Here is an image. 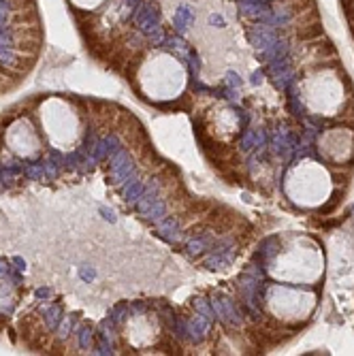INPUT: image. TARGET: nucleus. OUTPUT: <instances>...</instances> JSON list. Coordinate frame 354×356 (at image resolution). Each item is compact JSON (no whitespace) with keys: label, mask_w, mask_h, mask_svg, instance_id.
Listing matches in <instances>:
<instances>
[{"label":"nucleus","mask_w":354,"mask_h":356,"mask_svg":"<svg viewBox=\"0 0 354 356\" xmlns=\"http://www.w3.org/2000/svg\"><path fill=\"white\" fill-rule=\"evenodd\" d=\"M139 92L152 102H171L184 94L188 70L169 51H152L137 70Z\"/></svg>","instance_id":"f257e3e1"},{"label":"nucleus","mask_w":354,"mask_h":356,"mask_svg":"<svg viewBox=\"0 0 354 356\" xmlns=\"http://www.w3.org/2000/svg\"><path fill=\"white\" fill-rule=\"evenodd\" d=\"M38 120H41L45 137L51 141L54 147L70 150L79 143L83 124L73 102L64 98H47L38 109Z\"/></svg>","instance_id":"f03ea898"},{"label":"nucleus","mask_w":354,"mask_h":356,"mask_svg":"<svg viewBox=\"0 0 354 356\" xmlns=\"http://www.w3.org/2000/svg\"><path fill=\"white\" fill-rule=\"evenodd\" d=\"M320 271L318 250L310 245H292L286 250L271 252V273H275L284 282L310 284L316 280Z\"/></svg>","instance_id":"7ed1b4c3"},{"label":"nucleus","mask_w":354,"mask_h":356,"mask_svg":"<svg viewBox=\"0 0 354 356\" xmlns=\"http://www.w3.org/2000/svg\"><path fill=\"white\" fill-rule=\"evenodd\" d=\"M286 192L290 194L294 203L320 205L331 194V179L318 162L303 160L301 164L292 166L290 173H288Z\"/></svg>","instance_id":"20e7f679"},{"label":"nucleus","mask_w":354,"mask_h":356,"mask_svg":"<svg viewBox=\"0 0 354 356\" xmlns=\"http://www.w3.org/2000/svg\"><path fill=\"white\" fill-rule=\"evenodd\" d=\"M314 303L316 299L297 286H271L267 290V307L282 320H303Z\"/></svg>","instance_id":"39448f33"},{"label":"nucleus","mask_w":354,"mask_h":356,"mask_svg":"<svg viewBox=\"0 0 354 356\" xmlns=\"http://www.w3.org/2000/svg\"><path fill=\"white\" fill-rule=\"evenodd\" d=\"M4 141H6V145H9V150L15 152L17 156H22V158L36 156V154L41 152V147H43L41 134H38L34 124H32L30 120H26V118L15 120L9 128H6Z\"/></svg>","instance_id":"423d86ee"},{"label":"nucleus","mask_w":354,"mask_h":356,"mask_svg":"<svg viewBox=\"0 0 354 356\" xmlns=\"http://www.w3.org/2000/svg\"><path fill=\"white\" fill-rule=\"evenodd\" d=\"M352 145H354L352 134L346 130V128H335V130L324 132L322 137H320V152L329 160H333V162L348 160L350 152L354 150Z\"/></svg>","instance_id":"0eeeda50"},{"label":"nucleus","mask_w":354,"mask_h":356,"mask_svg":"<svg viewBox=\"0 0 354 356\" xmlns=\"http://www.w3.org/2000/svg\"><path fill=\"white\" fill-rule=\"evenodd\" d=\"M128 339L134 346H150L158 339V328L150 318H137L128 326Z\"/></svg>","instance_id":"6e6552de"},{"label":"nucleus","mask_w":354,"mask_h":356,"mask_svg":"<svg viewBox=\"0 0 354 356\" xmlns=\"http://www.w3.org/2000/svg\"><path fill=\"white\" fill-rule=\"evenodd\" d=\"M102 2H105V0H73L75 6H79V9H86V11L96 9V6L102 4Z\"/></svg>","instance_id":"1a4fd4ad"}]
</instances>
